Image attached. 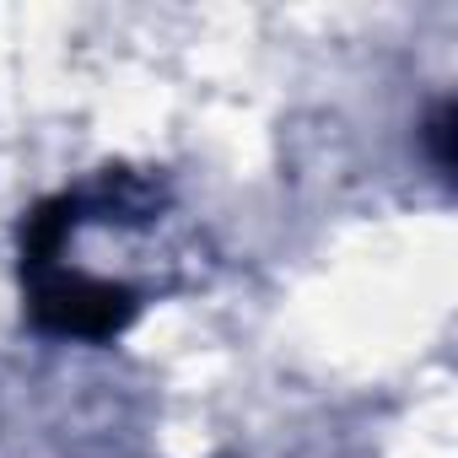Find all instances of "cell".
<instances>
[{"mask_svg": "<svg viewBox=\"0 0 458 458\" xmlns=\"http://www.w3.org/2000/svg\"><path fill=\"white\" fill-rule=\"evenodd\" d=\"M22 281H28V313H33V324L49 329V335L114 340V335L135 318V292H130V286L92 281V276L65 270V265L22 270Z\"/></svg>", "mask_w": 458, "mask_h": 458, "instance_id": "cell-1", "label": "cell"}, {"mask_svg": "<svg viewBox=\"0 0 458 458\" xmlns=\"http://www.w3.org/2000/svg\"><path fill=\"white\" fill-rule=\"evenodd\" d=\"M426 151H431L437 173L453 178V103H437V114L426 119Z\"/></svg>", "mask_w": 458, "mask_h": 458, "instance_id": "cell-2", "label": "cell"}]
</instances>
